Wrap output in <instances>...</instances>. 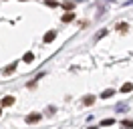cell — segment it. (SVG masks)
Here are the masks:
<instances>
[{"label":"cell","mask_w":133,"mask_h":129,"mask_svg":"<svg viewBox=\"0 0 133 129\" xmlns=\"http://www.w3.org/2000/svg\"><path fill=\"white\" fill-rule=\"evenodd\" d=\"M41 121V115L38 113H30L28 117H26V123H38Z\"/></svg>","instance_id":"6da1fadb"},{"label":"cell","mask_w":133,"mask_h":129,"mask_svg":"<svg viewBox=\"0 0 133 129\" xmlns=\"http://www.w3.org/2000/svg\"><path fill=\"white\" fill-rule=\"evenodd\" d=\"M14 103V97H4V99H2V101H0V105H2V107H10V105Z\"/></svg>","instance_id":"7a4b0ae2"},{"label":"cell","mask_w":133,"mask_h":129,"mask_svg":"<svg viewBox=\"0 0 133 129\" xmlns=\"http://www.w3.org/2000/svg\"><path fill=\"white\" fill-rule=\"evenodd\" d=\"M55 36H57V32H55V30L46 32V34H44V42H50V40H55Z\"/></svg>","instance_id":"3957f363"},{"label":"cell","mask_w":133,"mask_h":129,"mask_svg":"<svg viewBox=\"0 0 133 129\" xmlns=\"http://www.w3.org/2000/svg\"><path fill=\"white\" fill-rule=\"evenodd\" d=\"M83 103H85V105H93V103H95V97H93V95H87V97L83 99Z\"/></svg>","instance_id":"277c9868"},{"label":"cell","mask_w":133,"mask_h":129,"mask_svg":"<svg viewBox=\"0 0 133 129\" xmlns=\"http://www.w3.org/2000/svg\"><path fill=\"white\" fill-rule=\"evenodd\" d=\"M131 89H133V83H125L123 87H121V91H123V93H129Z\"/></svg>","instance_id":"5b68a950"},{"label":"cell","mask_w":133,"mask_h":129,"mask_svg":"<svg viewBox=\"0 0 133 129\" xmlns=\"http://www.w3.org/2000/svg\"><path fill=\"white\" fill-rule=\"evenodd\" d=\"M73 18H75V14H73V12H69V14H65V16H63V22H71Z\"/></svg>","instance_id":"8992f818"},{"label":"cell","mask_w":133,"mask_h":129,"mask_svg":"<svg viewBox=\"0 0 133 129\" xmlns=\"http://www.w3.org/2000/svg\"><path fill=\"white\" fill-rule=\"evenodd\" d=\"M121 125H123V127H125V129H129V127H131V129H133V121H129V119H125V121H123V123H121Z\"/></svg>","instance_id":"52a82bcc"},{"label":"cell","mask_w":133,"mask_h":129,"mask_svg":"<svg viewBox=\"0 0 133 129\" xmlns=\"http://www.w3.org/2000/svg\"><path fill=\"white\" fill-rule=\"evenodd\" d=\"M113 93H115L113 89H107V91H105V93H103V95H101V97H103V99H107V97H111V95H113Z\"/></svg>","instance_id":"ba28073f"},{"label":"cell","mask_w":133,"mask_h":129,"mask_svg":"<svg viewBox=\"0 0 133 129\" xmlns=\"http://www.w3.org/2000/svg\"><path fill=\"white\" fill-rule=\"evenodd\" d=\"M32 59H34V55H32V53H26V55H24V63H30Z\"/></svg>","instance_id":"9c48e42d"},{"label":"cell","mask_w":133,"mask_h":129,"mask_svg":"<svg viewBox=\"0 0 133 129\" xmlns=\"http://www.w3.org/2000/svg\"><path fill=\"white\" fill-rule=\"evenodd\" d=\"M14 67H16V64H10V67H6V71H4V75H10V73H14Z\"/></svg>","instance_id":"30bf717a"},{"label":"cell","mask_w":133,"mask_h":129,"mask_svg":"<svg viewBox=\"0 0 133 129\" xmlns=\"http://www.w3.org/2000/svg\"><path fill=\"white\" fill-rule=\"evenodd\" d=\"M117 28H119V30H121V32H127V28H129V26H127V24H125V22H121V24H119V26H117Z\"/></svg>","instance_id":"8fae6325"},{"label":"cell","mask_w":133,"mask_h":129,"mask_svg":"<svg viewBox=\"0 0 133 129\" xmlns=\"http://www.w3.org/2000/svg\"><path fill=\"white\" fill-rule=\"evenodd\" d=\"M46 6L55 8V6H58V2H55V0H46Z\"/></svg>","instance_id":"7c38bea8"},{"label":"cell","mask_w":133,"mask_h":129,"mask_svg":"<svg viewBox=\"0 0 133 129\" xmlns=\"http://www.w3.org/2000/svg\"><path fill=\"white\" fill-rule=\"evenodd\" d=\"M73 6H75L73 2H66V4H65V10H73Z\"/></svg>","instance_id":"4fadbf2b"},{"label":"cell","mask_w":133,"mask_h":129,"mask_svg":"<svg viewBox=\"0 0 133 129\" xmlns=\"http://www.w3.org/2000/svg\"><path fill=\"white\" fill-rule=\"evenodd\" d=\"M0 115H2V107H0Z\"/></svg>","instance_id":"5bb4252c"}]
</instances>
